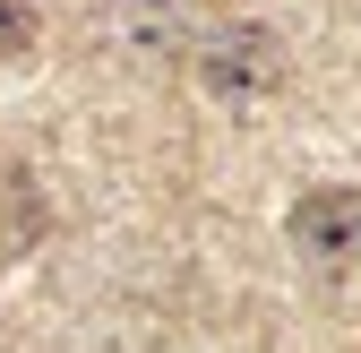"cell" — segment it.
Wrapping results in <instances>:
<instances>
[{
	"label": "cell",
	"instance_id": "1",
	"mask_svg": "<svg viewBox=\"0 0 361 353\" xmlns=\"http://www.w3.org/2000/svg\"><path fill=\"white\" fill-rule=\"evenodd\" d=\"M198 78H207V95L250 104V95H267V86L284 78V52H276V35H267V26H224L207 52H198Z\"/></svg>",
	"mask_w": 361,
	"mask_h": 353
},
{
	"label": "cell",
	"instance_id": "2",
	"mask_svg": "<svg viewBox=\"0 0 361 353\" xmlns=\"http://www.w3.org/2000/svg\"><path fill=\"white\" fill-rule=\"evenodd\" d=\"M293 241H301L310 258H353V250H361V190H344V181L310 190V198L293 207Z\"/></svg>",
	"mask_w": 361,
	"mask_h": 353
},
{
	"label": "cell",
	"instance_id": "3",
	"mask_svg": "<svg viewBox=\"0 0 361 353\" xmlns=\"http://www.w3.org/2000/svg\"><path fill=\"white\" fill-rule=\"evenodd\" d=\"M35 18H26V0H0V43H26Z\"/></svg>",
	"mask_w": 361,
	"mask_h": 353
}]
</instances>
